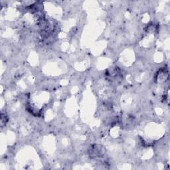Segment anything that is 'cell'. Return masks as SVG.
<instances>
[{
  "mask_svg": "<svg viewBox=\"0 0 170 170\" xmlns=\"http://www.w3.org/2000/svg\"><path fill=\"white\" fill-rule=\"evenodd\" d=\"M90 154L94 157H100L101 155H104L103 149H102L101 145H96L93 148V149H92Z\"/></svg>",
  "mask_w": 170,
  "mask_h": 170,
  "instance_id": "1",
  "label": "cell"
}]
</instances>
